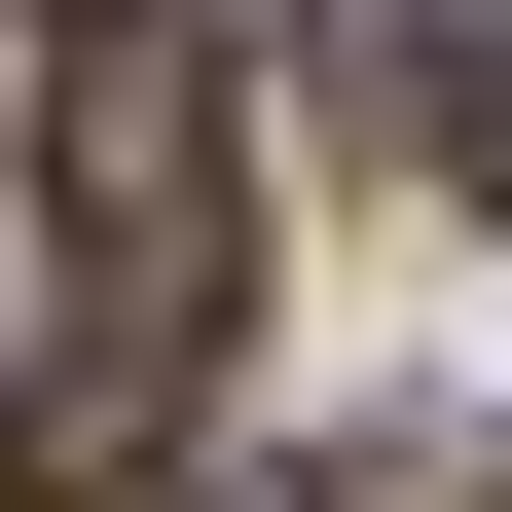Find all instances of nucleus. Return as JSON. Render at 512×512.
Listing matches in <instances>:
<instances>
[{"label":"nucleus","instance_id":"nucleus-1","mask_svg":"<svg viewBox=\"0 0 512 512\" xmlns=\"http://www.w3.org/2000/svg\"><path fill=\"white\" fill-rule=\"evenodd\" d=\"M256 293V110H220V0H37V366H0V512H110L183 439Z\"/></svg>","mask_w":512,"mask_h":512},{"label":"nucleus","instance_id":"nucleus-2","mask_svg":"<svg viewBox=\"0 0 512 512\" xmlns=\"http://www.w3.org/2000/svg\"><path fill=\"white\" fill-rule=\"evenodd\" d=\"M220 512H512V439H476V403H366V439H256Z\"/></svg>","mask_w":512,"mask_h":512},{"label":"nucleus","instance_id":"nucleus-3","mask_svg":"<svg viewBox=\"0 0 512 512\" xmlns=\"http://www.w3.org/2000/svg\"><path fill=\"white\" fill-rule=\"evenodd\" d=\"M366 110H403L439 183H512V0H366Z\"/></svg>","mask_w":512,"mask_h":512}]
</instances>
